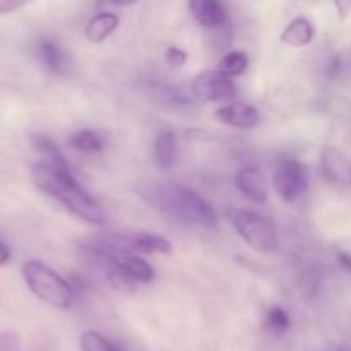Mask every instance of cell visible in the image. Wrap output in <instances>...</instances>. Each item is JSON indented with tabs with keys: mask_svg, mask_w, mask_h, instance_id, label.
Returning a JSON list of instances; mask_svg holds the SVG:
<instances>
[{
	"mask_svg": "<svg viewBox=\"0 0 351 351\" xmlns=\"http://www.w3.org/2000/svg\"><path fill=\"white\" fill-rule=\"evenodd\" d=\"M153 201L163 211L185 225H202L209 228L216 225L215 209L201 195L187 187L182 185L158 187L154 191Z\"/></svg>",
	"mask_w": 351,
	"mask_h": 351,
	"instance_id": "1",
	"label": "cell"
},
{
	"mask_svg": "<svg viewBox=\"0 0 351 351\" xmlns=\"http://www.w3.org/2000/svg\"><path fill=\"white\" fill-rule=\"evenodd\" d=\"M23 276L29 290L45 304L58 311H67L74 304V291L71 285L57 271L50 269L43 263H26L23 267Z\"/></svg>",
	"mask_w": 351,
	"mask_h": 351,
	"instance_id": "2",
	"label": "cell"
},
{
	"mask_svg": "<svg viewBox=\"0 0 351 351\" xmlns=\"http://www.w3.org/2000/svg\"><path fill=\"white\" fill-rule=\"evenodd\" d=\"M233 226L237 233L259 252H271L276 249V232L269 219L254 211L240 209L233 215Z\"/></svg>",
	"mask_w": 351,
	"mask_h": 351,
	"instance_id": "3",
	"label": "cell"
},
{
	"mask_svg": "<svg viewBox=\"0 0 351 351\" xmlns=\"http://www.w3.org/2000/svg\"><path fill=\"white\" fill-rule=\"evenodd\" d=\"M53 197L58 199L72 215L81 218L82 221L93 223V225L105 223V213H103L101 206L75 182V178L62 182Z\"/></svg>",
	"mask_w": 351,
	"mask_h": 351,
	"instance_id": "4",
	"label": "cell"
},
{
	"mask_svg": "<svg viewBox=\"0 0 351 351\" xmlns=\"http://www.w3.org/2000/svg\"><path fill=\"white\" fill-rule=\"evenodd\" d=\"M273 187L285 202H295L308 189L307 170L298 161H283L273 175Z\"/></svg>",
	"mask_w": 351,
	"mask_h": 351,
	"instance_id": "5",
	"label": "cell"
},
{
	"mask_svg": "<svg viewBox=\"0 0 351 351\" xmlns=\"http://www.w3.org/2000/svg\"><path fill=\"white\" fill-rule=\"evenodd\" d=\"M192 93L202 101H219L235 96L237 88L232 79L223 75L221 72L211 71L202 72L192 81Z\"/></svg>",
	"mask_w": 351,
	"mask_h": 351,
	"instance_id": "6",
	"label": "cell"
},
{
	"mask_svg": "<svg viewBox=\"0 0 351 351\" xmlns=\"http://www.w3.org/2000/svg\"><path fill=\"white\" fill-rule=\"evenodd\" d=\"M122 249L129 254H163L170 256L173 247L167 239L154 233H134V235L119 237Z\"/></svg>",
	"mask_w": 351,
	"mask_h": 351,
	"instance_id": "7",
	"label": "cell"
},
{
	"mask_svg": "<svg viewBox=\"0 0 351 351\" xmlns=\"http://www.w3.org/2000/svg\"><path fill=\"white\" fill-rule=\"evenodd\" d=\"M235 187L242 192L245 197H249L254 202H266L269 185H267L266 177L261 170L254 167L240 168L235 175Z\"/></svg>",
	"mask_w": 351,
	"mask_h": 351,
	"instance_id": "8",
	"label": "cell"
},
{
	"mask_svg": "<svg viewBox=\"0 0 351 351\" xmlns=\"http://www.w3.org/2000/svg\"><path fill=\"white\" fill-rule=\"evenodd\" d=\"M216 119L226 125L237 127V129H250L259 123V112L256 110V106L249 105V103L235 101L218 108Z\"/></svg>",
	"mask_w": 351,
	"mask_h": 351,
	"instance_id": "9",
	"label": "cell"
},
{
	"mask_svg": "<svg viewBox=\"0 0 351 351\" xmlns=\"http://www.w3.org/2000/svg\"><path fill=\"white\" fill-rule=\"evenodd\" d=\"M194 19L206 29H218L228 24L226 10L221 2L218 0H192L189 3Z\"/></svg>",
	"mask_w": 351,
	"mask_h": 351,
	"instance_id": "10",
	"label": "cell"
},
{
	"mask_svg": "<svg viewBox=\"0 0 351 351\" xmlns=\"http://www.w3.org/2000/svg\"><path fill=\"white\" fill-rule=\"evenodd\" d=\"M322 168L329 180L336 184H351V163L336 147H326L322 153Z\"/></svg>",
	"mask_w": 351,
	"mask_h": 351,
	"instance_id": "11",
	"label": "cell"
},
{
	"mask_svg": "<svg viewBox=\"0 0 351 351\" xmlns=\"http://www.w3.org/2000/svg\"><path fill=\"white\" fill-rule=\"evenodd\" d=\"M36 55L41 64L55 74H67L71 69V58L55 41L41 40L36 47Z\"/></svg>",
	"mask_w": 351,
	"mask_h": 351,
	"instance_id": "12",
	"label": "cell"
},
{
	"mask_svg": "<svg viewBox=\"0 0 351 351\" xmlns=\"http://www.w3.org/2000/svg\"><path fill=\"white\" fill-rule=\"evenodd\" d=\"M119 23L120 19L115 12H110V10H106V12H98L96 16H93L91 19H89L88 24H86L84 34L89 41H93V43H101L103 40H106V38L117 29Z\"/></svg>",
	"mask_w": 351,
	"mask_h": 351,
	"instance_id": "13",
	"label": "cell"
},
{
	"mask_svg": "<svg viewBox=\"0 0 351 351\" xmlns=\"http://www.w3.org/2000/svg\"><path fill=\"white\" fill-rule=\"evenodd\" d=\"M314 38V24L307 17H297L281 33V41L288 47L300 48L308 45Z\"/></svg>",
	"mask_w": 351,
	"mask_h": 351,
	"instance_id": "14",
	"label": "cell"
},
{
	"mask_svg": "<svg viewBox=\"0 0 351 351\" xmlns=\"http://www.w3.org/2000/svg\"><path fill=\"white\" fill-rule=\"evenodd\" d=\"M113 264H119L132 281L136 283H149L151 280L154 278V271L143 257L136 256V254H125L123 257H120L117 263Z\"/></svg>",
	"mask_w": 351,
	"mask_h": 351,
	"instance_id": "15",
	"label": "cell"
},
{
	"mask_svg": "<svg viewBox=\"0 0 351 351\" xmlns=\"http://www.w3.org/2000/svg\"><path fill=\"white\" fill-rule=\"evenodd\" d=\"M177 156V141L171 130H163L154 143V158L161 170H170Z\"/></svg>",
	"mask_w": 351,
	"mask_h": 351,
	"instance_id": "16",
	"label": "cell"
},
{
	"mask_svg": "<svg viewBox=\"0 0 351 351\" xmlns=\"http://www.w3.org/2000/svg\"><path fill=\"white\" fill-rule=\"evenodd\" d=\"M69 146L75 151H81V153L93 154L99 153L105 144H103V139L99 137V134H96L95 130H79V132L71 136Z\"/></svg>",
	"mask_w": 351,
	"mask_h": 351,
	"instance_id": "17",
	"label": "cell"
},
{
	"mask_svg": "<svg viewBox=\"0 0 351 351\" xmlns=\"http://www.w3.org/2000/svg\"><path fill=\"white\" fill-rule=\"evenodd\" d=\"M247 65H249V58L243 51H230L219 60L218 72H221L223 75L230 79L239 77L247 71Z\"/></svg>",
	"mask_w": 351,
	"mask_h": 351,
	"instance_id": "18",
	"label": "cell"
},
{
	"mask_svg": "<svg viewBox=\"0 0 351 351\" xmlns=\"http://www.w3.org/2000/svg\"><path fill=\"white\" fill-rule=\"evenodd\" d=\"M82 351H122L99 332L88 331L81 336Z\"/></svg>",
	"mask_w": 351,
	"mask_h": 351,
	"instance_id": "19",
	"label": "cell"
},
{
	"mask_svg": "<svg viewBox=\"0 0 351 351\" xmlns=\"http://www.w3.org/2000/svg\"><path fill=\"white\" fill-rule=\"evenodd\" d=\"M266 328L276 335H283L290 329V315L281 307H273L266 317Z\"/></svg>",
	"mask_w": 351,
	"mask_h": 351,
	"instance_id": "20",
	"label": "cell"
},
{
	"mask_svg": "<svg viewBox=\"0 0 351 351\" xmlns=\"http://www.w3.org/2000/svg\"><path fill=\"white\" fill-rule=\"evenodd\" d=\"M165 58H167L168 64L173 65V67H182V65L187 62V53H185L182 48L170 47L167 51H165Z\"/></svg>",
	"mask_w": 351,
	"mask_h": 351,
	"instance_id": "21",
	"label": "cell"
},
{
	"mask_svg": "<svg viewBox=\"0 0 351 351\" xmlns=\"http://www.w3.org/2000/svg\"><path fill=\"white\" fill-rule=\"evenodd\" d=\"M24 5V2L21 0H0V14L14 12V10L21 9Z\"/></svg>",
	"mask_w": 351,
	"mask_h": 351,
	"instance_id": "22",
	"label": "cell"
},
{
	"mask_svg": "<svg viewBox=\"0 0 351 351\" xmlns=\"http://www.w3.org/2000/svg\"><path fill=\"white\" fill-rule=\"evenodd\" d=\"M338 261H339V264H341V266L345 267L346 271H348V273H351V256H350V254L341 252L338 256Z\"/></svg>",
	"mask_w": 351,
	"mask_h": 351,
	"instance_id": "23",
	"label": "cell"
},
{
	"mask_svg": "<svg viewBox=\"0 0 351 351\" xmlns=\"http://www.w3.org/2000/svg\"><path fill=\"white\" fill-rule=\"evenodd\" d=\"M9 259H10L9 249L5 247V243L0 242V266H3L5 263H9Z\"/></svg>",
	"mask_w": 351,
	"mask_h": 351,
	"instance_id": "24",
	"label": "cell"
},
{
	"mask_svg": "<svg viewBox=\"0 0 351 351\" xmlns=\"http://www.w3.org/2000/svg\"><path fill=\"white\" fill-rule=\"evenodd\" d=\"M335 351H351L350 348H345V346H341V348H338V350H335Z\"/></svg>",
	"mask_w": 351,
	"mask_h": 351,
	"instance_id": "25",
	"label": "cell"
}]
</instances>
